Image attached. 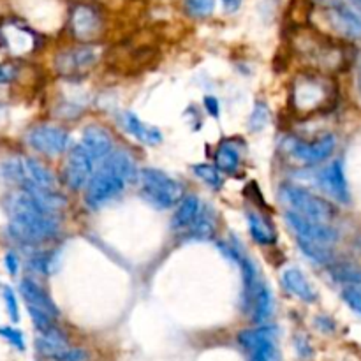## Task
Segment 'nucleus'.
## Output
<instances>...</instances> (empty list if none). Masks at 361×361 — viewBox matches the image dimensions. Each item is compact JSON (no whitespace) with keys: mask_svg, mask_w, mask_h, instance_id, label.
Masks as SVG:
<instances>
[{"mask_svg":"<svg viewBox=\"0 0 361 361\" xmlns=\"http://www.w3.org/2000/svg\"><path fill=\"white\" fill-rule=\"evenodd\" d=\"M6 267H7V271H9L11 275H16L18 271V257L14 256V254H7L6 256Z\"/></svg>","mask_w":361,"mask_h":361,"instance_id":"a19ab883","label":"nucleus"},{"mask_svg":"<svg viewBox=\"0 0 361 361\" xmlns=\"http://www.w3.org/2000/svg\"><path fill=\"white\" fill-rule=\"evenodd\" d=\"M27 141L34 150L46 155L62 154L69 145V134L56 126H37L27 134Z\"/></svg>","mask_w":361,"mask_h":361,"instance_id":"f8f14e48","label":"nucleus"},{"mask_svg":"<svg viewBox=\"0 0 361 361\" xmlns=\"http://www.w3.org/2000/svg\"><path fill=\"white\" fill-rule=\"evenodd\" d=\"M4 303H6V309H7V314H9L11 321H13V323H18V319H20V312H18L16 296H14L13 289L11 288H4Z\"/></svg>","mask_w":361,"mask_h":361,"instance_id":"f704fd0d","label":"nucleus"},{"mask_svg":"<svg viewBox=\"0 0 361 361\" xmlns=\"http://www.w3.org/2000/svg\"><path fill=\"white\" fill-rule=\"evenodd\" d=\"M249 231L252 235V238L256 240L261 245H271V243L277 242V235H275V229L264 221L261 215L257 214H249Z\"/></svg>","mask_w":361,"mask_h":361,"instance_id":"393cba45","label":"nucleus"},{"mask_svg":"<svg viewBox=\"0 0 361 361\" xmlns=\"http://www.w3.org/2000/svg\"><path fill=\"white\" fill-rule=\"evenodd\" d=\"M71 30L80 41H90L101 30V18L92 7L76 6L71 13Z\"/></svg>","mask_w":361,"mask_h":361,"instance_id":"4468645a","label":"nucleus"},{"mask_svg":"<svg viewBox=\"0 0 361 361\" xmlns=\"http://www.w3.org/2000/svg\"><path fill=\"white\" fill-rule=\"evenodd\" d=\"M298 245H300V249H302V252L305 254L309 259H312L314 263L324 264V267H330V264H334V252H331V247L319 245V243H312V242H305V240H298Z\"/></svg>","mask_w":361,"mask_h":361,"instance_id":"cd10ccee","label":"nucleus"},{"mask_svg":"<svg viewBox=\"0 0 361 361\" xmlns=\"http://www.w3.org/2000/svg\"><path fill=\"white\" fill-rule=\"evenodd\" d=\"M335 148H337V140H335L334 134H324V136L316 137L312 141H289V154L296 161L302 162V164H319V162H324L326 159L331 157Z\"/></svg>","mask_w":361,"mask_h":361,"instance_id":"0eeeda50","label":"nucleus"},{"mask_svg":"<svg viewBox=\"0 0 361 361\" xmlns=\"http://www.w3.org/2000/svg\"><path fill=\"white\" fill-rule=\"evenodd\" d=\"M123 120H126V129L129 130V133L133 134L136 140H140L141 143L159 145L162 141L161 130L155 129V127H152V126H147L145 122H141V120L137 118L134 113H130V111L126 113Z\"/></svg>","mask_w":361,"mask_h":361,"instance_id":"412c9836","label":"nucleus"},{"mask_svg":"<svg viewBox=\"0 0 361 361\" xmlns=\"http://www.w3.org/2000/svg\"><path fill=\"white\" fill-rule=\"evenodd\" d=\"M92 175H94V159L88 155L83 145H78L71 150L69 157H67L66 169H63L66 183L73 190L87 189Z\"/></svg>","mask_w":361,"mask_h":361,"instance_id":"6e6552de","label":"nucleus"},{"mask_svg":"<svg viewBox=\"0 0 361 361\" xmlns=\"http://www.w3.org/2000/svg\"><path fill=\"white\" fill-rule=\"evenodd\" d=\"M316 326L324 334H331L335 330V321L328 316H321L316 319Z\"/></svg>","mask_w":361,"mask_h":361,"instance_id":"4c0bfd02","label":"nucleus"},{"mask_svg":"<svg viewBox=\"0 0 361 361\" xmlns=\"http://www.w3.org/2000/svg\"><path fill=\"white\" fill-rule=\"evenodd\" d=\"M87 360H88V355L85 349L67 348L55 361H87Z\"/></svg>","mask_w":361,"mask_h":361,"instance_id":"c9c22d12","label":"nucleus"},{"mask_svg":"<svg viewBox=\"0 0 361 361\" xmlns=\"http://www.w3.org/2000/svg\"><path fill=\"white\" fill-rule=\"evenodd\" d=\"M282 284L291 295L300 298L302 302L314 303L317 300V291L312 288L309 279L298 270V268H289L282 274Z\"/></svg>","mask_w":361,"mask_h":361,"instance_id":"6ab92c4d","label":"nucleus"},{"mask_svg":"<svg viewBox=\"0 0 361 361\" xmlns=\"http://www.w3.org/2000/svg\"><path fill=\"white\" fill-rule=\"evenodd\" d=\"M281 196L286 201L291 212L302 215V217L309 219V221L321 222V224H331L335 217H337V210L334 204L324 197L316 196L310 190L303 189L300 185H293V183H284L281 187Z\"/></svg>","mask_w":361,"mask_h":361,"instance_id":"39448f33","label":"nucleus"},{"mask_svg":"<svg viewBox=\"0 0 361 361\" xmlns=\"http://www.w3.org/2000/svg\"><path fill=\"white\" fill-rule=\"evenodd\" d=\"M249 361H279L277 338H270L256 345L252 351H249Z\"/></svg>","mask_w":361,"mask_h":361,"instance_id":"c85d7f7f","label":"nucleus"},{"mask_svg":"<svg viewBox=\"0 0 361 361\" xmlns=\"http://www.w3.org/2000/svg\"><path fill=\"white\" fill-rule=\"evenodd\" d=\"M136 176V166L126 152H111L94 171L87 185L85 201L92 210L104 207L126 190Z\"/></svg>","mask_w":361,"mask_h":361,"instance_id":"f03ea898","label":"nucleus"},{"mask_svg":"<svg viewBox=\"0 0 361 361\" xmlns=\"http://www.w3.org/2000/svg\"><path fill=\"white\" fill-rule=\"evenodd\" d=\"M20 291H21V296H23V300L27 302L28 307L48 314V316H51L53 319L59 316V309H56V305L53 303V300L49 298V296L46 295L44 289H42L41 286L35 284L34 281H30V279H25V281H21Z\"/></svg>","mask_w":361,"mask_h":361,"instance_id":"f3484780","label":"nucleus"},{"mask_svg":"<svg viewBox=\"0 0 361 361\" xmlns=\"http://www.w3.org/2000/svg\"><path fill=\"white\" fill-rule=\"evenodd\" d=\"M204 106H207V109L210 111V115H219V101L214 95H207V97H204Z\"/></svg>","mask_w":361,"mask_h":361,"instance_id":"ea45409f","label":"nucleus"},{"mask_svg":"<svg viewBox=\"0 0 361 361\" xmlns=\"http://www.w3.org/2000/svg\"><path fill=\"white\" fill-rule=\"evenodd\" d=\"M0 44L14 56H23L34 51L37 39L35 34L18 21H6L0 25Z\"/></svg>","mask_w":361,"mask_h":361,"instance_id":"9d476101","label":"nucleus"},{"mask_svg":"<svg viewBox=\"0 0 361 361\" xmlns=\"http://www.w3.org/2000/svg\"><path fill=\"white\" fill-rule=\"evenodd\" d=\"M16 67L13 63H0V85H7L16 78Z\"/></svg>","mask_w":361,"mask_h":361,"instance_id":"e433bc0d","label":"nucleus"},{"mask_svg":"<svg viewBox=\"0 0 361 361\" xmlns=\"http://www.w3.org/2000/svg\"><path fill=\"white\" fill-rule=\"evenodd\" d=\"M328 21L338 34L349 39H361V14L351 6L335 2L326 11Z\"/></svg>","mask_w":361,"mask_h":361,"instance_id":"ddd939ff","label":"nucleus"},{"mask_svg":"<svg viewBox=\"0 0 361 361\" xmlns=\"http://www.w3.org/2000/svg\"><path fill=\"white\" fill-rule=\"evenodd\" d=\"M201 212V201L197 196H185L176 207L171 219L173 229H189Z\"/></svg>","mask_w":361,"mask_h":361,"instance_id":"aec40b11","label":"nucleus"},{"mask_svg":"<svg viewBox=\"0 0 361 361\" xmlns=\"http://www.w3.org/2000/svg\"><path fill=\"white\" fill-rule=\"evenodd\" d=\"M192 171L196 173V175L200 176V178L203 180L208 187H212V189H221L222 187V178H221V175H219V169L214 168V166L196 164L192 168Z\"/></svg>","mask_w":361,"mask_h":361,"instance_id":"c756f323","label":"nucleus"},{"mask_svg":"<svg viewBox=\"0 0 361 361\" xmlns=\"http://www.w3.org/2000/svg\"><path fill=\"white\" fill-rule=\"evenodd\" d=\"M286 222L289 228L296 233V238L305 242L319 243V245L331 247L338 242V231L331 224H321V222L309 221L295 212H286Z\"/></svg>","mask_w":361,"mask_h":361,"instance_id":"423d86ee","label":"nucleus"},{"mask_svg":"<svg viewBox=\"0 0 361 361\" xmlns=\"http://www.w3.org/2000/svg\"><path fill=\"white\" fill-rule=\"evenodd\" d=\"M215 164L217 169L224 173H236L240 166V152L233 143H224L219 147L215 154Z\"/></svg>","mask_w":361,"mask_h":361,"instance_id":"bb28decb","label":"nucleus"},{"mask_svg":"<svg viewBox=\"0 0 361 361\" xmlns=\"http://www.w3.org/2000/svg\"><path fill=\"white\" fill-rule=\"evenodd\" d=\"M342 298L356 314L361 316V288H344Z\"/></svg>","mask_w":361,"mask_h":361,"instance_id":"72a5a7b5","label":"nucleus"},{"mask_svg":"<svg viewBox=\"0 0 361 361\" xmlns=\"http://www.w3.org/2000/svg\"><path fill=\"white\" fill-rule=\"evenodd\" d=\"M238 344L245 349L247 353L252 351L256 345H259L261 342L270 341V338H277V328L268 326V324H261V326L252 328V330H243L238 334Z\"/></svg>","mask_w":361,"mask_h":361,"instance_id":"5701e85b","label":"nucleus"},{"mask_svg":"<svg viewBox=\"0 0 361 361\" xmlns=\"http://www.w3.org/2000/svg\"><path fill=\"white\" fill-rule=\"evenodd\" d=\"M187 13L194 18H207L214 13L215 0H183Z\"/></svg>","mask_w":361,"mask_h":361,"instance_id":"7c9ffc66","label":"nucleus"},{"mask_svg":"<svg viewBox=\"0 0 361 361\" xmlns=\"http://www.w3.org/2000/svg\"><path fill=\"white\" fill-rule=\"evenodd\" d=\"M215 233V215L212 210L201 207L200 215L189 228V235L196 240H208Z\"/></svg>","mask_w":361,"mask_h":361,"instance_id":"a878e982","label":"nucleus"},{"mask_svg":"<svg viewBox=\"0 0 361 361\" xmlns=\"http://www.w3.org/2000/svg\"><path fill=\"white\" fill-rule=\"evenodd\" d=\"M83 148L95 161H104L113 152L111 134L101 126H88L83 130Z\"/></svg>","mask_w":361,"mask_h":361,"instance_id":"dca6fc26","label":"nucleus"},{"mask_svg":"<svg viewBox=\"0 0 361 361\" xmlns=\"http://www.w3.org/2000/svg\"><path fill=\"white\" fill-rule=\"evenodd\" d=\"M335 101V87L330 78L319 73H302L296 76L291 102L296 113L312 115L330 108Z\"/></svg>","mask_w":361,"mask_h":361,"instance_id":"7ed1b4c3","label":"nucleus"},{"mask_svg":"<svg viewBox=\"0 0 361 361\" xmlns=\"http://www.w3.org/2000/svg\"><path fill=\"white\" fill-rule=\"evenodd\" d=\"M317 183L328 196H331L338 203L348 204L351 201V190H349L348 178H345L342 159H335L330 164L324 166L317 175Z\"/></svg>","mask_w":361,"mask_h":361,"instance_id":"1a4fd4ad","label":"nucleus"},{"mask_svg":"<svg viewBox=\"0 0 361 361\" xmlns=\"http://www.w3.org/2000/svg\"><path fill=\"white\" fill-rule=\"evenodd\" d=\"M140 192L147 203L159 210H168L178 204L183 197V189L168 173L155 168L140 171Z\"/></svg>","mask_w":361,"mask_h":361,"instance_id":"20e7f679","label":"nucleus"},{"mask_svg":"<svg viewBox=\"0 0 361 361\" xmlns=\"http://www.w3.org/2000/svg\"><path fill=\"white\" fill-rule=\"evenodd\" d=\"M21 164H23L25 180H27V182H30L32 185L41 187V189L53 190V187H55V176H53L41 162L35 161V159L32 157H27L21 161Z\"/></svg>","mask_w":361,"mask_h":361,"instance_id":"4be33fe9","label":"nucleus"},{"mask_svg":"<svg viewBox=\"0 0 361 361\" xmlns=\"http://www.w3.org/2000/svg\"><path fill=\"white\" fill-rule=\"evenodd\" d=\"M0 337H2L4 341L9 342L13 348H16L18 351H23L25 349V337L20 330H16V328L0 326Z\"/></svg>","mask_w":361,"mask_h":361,"instance_id":"473e14b6","label":"nucleus"},{"mask_svg":"<svg viewBox=\"0 0 361 361\" xmlns=\"http://www.w3.org/2000/svg\"><path fill=\"white\" fill-rule=\"evenodd\" d=\"M245 309L252 310V319L257 324H267L274 314V296L267 282L261 279L252 289L249 296V302L245 303Z\"/></svg>","mask_w":361,"mask_h":361,"instance_id":"2eb2a0df","label":"nucleus"},{"mask_svg":"<svg viewBox=\"0 0 361 361\" xmlns=\"http://www.w3.org/2000/svg\"><path fill=\"white\" fill-rule=\"evenodd\" d=\"M268 120H270V111H268L267 104H263V102H257L256 108H254L252 115H250V120H249V129L250 130H261L267 127Z\"/></svg>","mask_w":361,"mask_h":361,"instance_id":"2f4dec72","label":"nucleus"},{"mask_svg":"<svg viewBox=\"0 0 361 361\" xmlns=\"http://www.w3.org/2000/svg\"><path fill=\"white\" fill-rule=\"evenodd\" d=\"M330 275L344 288H361V267L358 264H330Z\"/></svg>","mask_w":361,"mask_h":361,"instance_id":"b1692460","label":"nucleus"},{"mask_svg":"<svg viewBox=\"0 0 361 361\" xmlns=\"http://www.w3.org/2000/svg\"><path fill=\"white\" fill-rule=\"evenodd\" d=\"M296 348H298V353L302 358L307 360L312 356V348H310V344L307 338H298V341H296Z\"/></svg>","mask_w":361,"mask_h":361,"instance_id":"58836bf2","label":"nucleus"},{"mask_svg":"<svg viewBox=\"0 0 361 361\" xmlns=\"http://www.w3.org/2000/svg\"><path fill=\"white\" fill-rule=\"evenodd\" d=\"M222 6H224V9L228 11V13H235V11H238L240 6H242V0H222Z\"/></svg>","mask_w":361,"mask_h":361,"instance_id":"79ce46f5","label":"nucleus"},{"mask_svg":"<svg viewBox=\"0 0 361 361\" xmlns=\"http://www.w3.org/2000/svg\"><path fill=\"white\" fill-rule=\"evenodd\" d=\"M67 348H71L69 341H67L66 335L55 326H53L51 330L39 334V337L35 338V349H37L39 355L44 356V358L48 360L55 361Z\"/></svg>","mask_w":361,"mask_h":361,"instance_id":"a211bd4d","label":"nucleus"},{"mask_svg":"<svg viewBox=\"0 0 361 361\" xmlns=\"http://www.w3.org/2000/svg\"><path fill=\"white\" fill-rule=\"evenodd\" d=\"M99 60V48L95 46H76V48L66 49L59 53L55 60V66L59 73L66 76L87 73L90 67H94Z\"/></svg>","mask_w":361,"mask_h":361,"instance_id":"9b49d317","label":"nucleus"},{"mask_svg":"<svg viewBox=\"0 0 361 361\" xmlns=\"http://www.w3.org/2000/svg\"><path fill=\"white\" fill-rule=\"evenodd\" d=\"M9 235L21 243H41L59 233V221L25 190L7 200Z\"/></svg>","mask_w":361,"mask_h":361,"instance_id":"f257e3e1","label":"nucleus"},{"mask_svg":"<svg viewBox=\"0 0 361 361\" xmlns=\"http://www.w3.org/2000/svg\"><path fill=\"white\" fill-rule=\"evenodd\" d=\"M353 4H355V7H356V11H358V13L361 14V0H351Z\"/></svg>","mask_w":361,"mask_h":361,"instance_id":"37998d69","label":"nucleus"},{"mask_svg":"<svg viewBox=\"0 0 361 361\" xmlns=\"http://www.w3.org/2000/svg\"><path fill=\"white\" fill-rule=\"evenodd\" d=\"M4 109H6V102H4V99L0 97V115L4 113Z\"/></svg>","mask_w":361,"mask_h":361,"instance_id":"c03bdc74","label":"nucleus"}]
</instances>
